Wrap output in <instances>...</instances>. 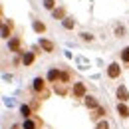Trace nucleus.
<instances>
[{
	"label": "nucleus",
	"instance_id": "nucleus-1",
	"mask_svg": "<svg viewBox=\"0 0 129 129\" xmlns=\"http://www.w3.org/2000/svg\"><path fill=\"white\" fill-rule=\"evenodd\" d=\"M34 91H36V93H42V95H48L46 80H44V78H36V80H34Z\"/></svg>",
	"mask_w": 129,
	"mask_h": 129
},
{
	"label": "nucleus",
	"instance_id": "nucleus-2",
	"mask_svg": "<svg viewBox=\"0 0 129 129\" xmlns=\"http://www.w3.org/2000/svg\"><path fill=\"white\" fill-rule=\"evenodd\" d=\"M107 76H109L111 80H117V78L121 76V66L117 64V62L109 64V66H107Z\"/></svg>",
	"mask_w": 129,
	"mask_h": 129
},
{
	"label": "nucleus",
	"instance_id": "nucleus-3",
	"mask_svg": "<svg viewBox=\"0 0 129 129\" xmlns=\"http://www.w3.org/2000/svg\"><path fill=\"white\" fill-rule=\"evenodd\" d=\"M12 28H14L12 20H4V22H2V30H0V32H2V38H4V40H8V38H10Z\"/></svg>",
	"mask_w": 129,
	"mask_h": 129
},
{
	"label": "nucleus",
	"instance_id": "nucleus-4",
	"mask_svg": "<svg viewBox=\"0 0 129 129\" xmlns=\"http://www.w3.org/2000/svg\"><path fill=\"white\" fill-rule=\"evenodd\" d=\"M8 50L10 52H22V40L20 38H10V42H8Z\"/></svg>",
	"mask_w": 129,
	"mask_h": 129
},
{
	"label": "nucleus",
	"instance_id": "nucleus-5",
	"mask_svg": "<svg viewBox=\"0 0 129 129\" xmlns=\"http://www.w3.org/2000/svg\"><path fill=\"white\" fill-rule=\"evenodd\" d=\"M74 95H76V97H85V95H87V93H85V85H83L81 81L74 83Z\"/></svg>",
	"mask_w": 129,
	"mask_h": 129
},
{
	"label": "nucleus",
	"instance_id": "nucleus-6",
	"mask_svg": "<svg viewBox=\"0 0 129 129\" xmlns=\"http://www.w3.org/2000/svg\"><path fill=\"white\" fill-rule=\"evenodd\" d=\"M117 97H119V101H123V103L129 99V91H127L125 85H119V87H117Z\"/></svg>",
	"mask_w": 129,
	"mask_h": 129
},
{
	"label": "nucleus",
	"instance_id": "nucleus-7",
	"mask_svg": "<svg viewBox=\"0 0 129 129\" xmlns=\"http://www.w3.org/2000/svg\"><path fill=\"white\" fill-rule=\"evenodd\" d=\"M40 46H42L44 52H54V50H56L54 42H52V40H46V38H42V40H40Z\"/></svg>",
	"mask_w": 129,
	"mask_h": 129
},
{
	"label": "nucleus",
	"instance_id": "nucleus-8",
	"mask_svg": "<svg viewBox=\"0 0 129 129\" xmlns=\"http://www.w3.org/2000/svg\"><path fill=\"white\" fill-rule=\"evenodd\" d=\"M34 60H36V54H34V52H26V54L22 56V64L24 66H32Z\"/></svg>",
	"mask_w": 129,
	"mask_h": 129
},
{
	"label": "nucleus",
	"instance_id": "nucleus-9",
	"mask_svg": "<svg viewBox=\"0 0 129 129\" xmlns=\"http://www.w3.org/2000/svg\"><path fill=\"white\" fill-rule=\"evenodd\" d=\"M60 78H62V72H60V70H56V68H54V70H50V72H48V80H50V81L58 83V80H60Z\"/></svg>",
	"mask_w": 129,
	"mask_h": 129
},
{
	"label": "nucleus",
	"instance_id": "nucleus-10",
	"mask_svg": "<svg viewBox=\"0 0 129 129\" xmlns=\"http://www.w3.org/2000/svg\"><path fill=\"white\" fill-rule=\"evenodd\" d=\"M32 28H34V32H36V34H44V32H46V24L40 22V20H34Z\"/></svg>",
	"mask_w": 129,
	"mask_h": 129
},
{
	"label": "nucleus",
	"instance_id": "nucleus-11",
	"mask_svg": "<svg viewBox=\"0 0 129 129\" xmlns=\"http://www.w3.org/2000/svg\"><path fill=\"white\" fill-rule=\"evenodd\" d=\"M117 113H119L121 117H129V107L123 103V101H119V105H117Z\"/></svg>",
	"mask_w": 129,
	"mask_h": 129
},
{
	"label": "nucleus",
	"instance_id": "nucleus-12",
	"mask_svg": "<svg viewBox=\"0 0 129 129\" xmlns=\"http://www.w3.org/2000/svg\"><path fill=\"white\" fill-rule=\"evenodd\" d=\"M52 16L56 18V20H64L66 16V8H56V10H52Z\"/></svg>",
	"mask_w": 129,
	"mask_h": 129
},
{
	"label": "nucleus",
	"instance_id": "nucleus-13",
	"mask_svg": "<svg viewBox=\"0 0 129 129\" xmlns=\"http://www.w3.org/2000/svg\"><path fill=\"white\" fill-rule=\"evenodd\" d=\"M83 101H85V105L91 107V109H97V107H99L97 101H95V97H91V95H85V97H83Z\"/></svg>",
	"mask_w": 129,
	"mask_h": 129
},
{
	"label": "nucleus",
	"instance_id": "nucleus-14",
	"mask_svg": "<svg viewBox=\"0 0 129 129\" xmlns=\"http://www.w3.org/2000/svg\"><path fill=\"white\" fill-rule=\"evenodd\" d=\"M113 34H115V38H123V36L127 34V30H125V26L117 24V26H115V30H113Z\"/></svg>",
	"mask_w": 129,
	"mask_h": 129
},
{
	"label": "nucleus",
	"instance_id": "nucleus-15",
	"mask_svg": "<svg viewBox=\"0 0 129 129\" xmlns=\"http://www.w3.org/2000/svg\"><path fill=\"white\" fill-rule=\"evenodd\" d=\"M62 24H64L66 30H74V26H76V20H74V18H64V20H62Z\"/></svg>",
	"mask_w": 129,
	"mask_h": 129
},
{
	"label": "nucleus",
	"instance_id": "nucleus-16",
	"mask_svg": "<svg viewBox=\"0 0 129 129\" xmlns=\"http://www.w3.org/2000/svg\"><path fill=\"white\" fill-rule=\"evenodd\" d=\"M20 113H22V115L28 119V117L32 115V107H30V105H22V107H20Z\"/></svg>",
	"mask_w": 129,
	"mask_h": 129
},
{
	"label": "nucleus",
	"instance_id": "nucleus-17",
	"mask_svg": "<svg viewBox=\"0 0 129 129\" xmlns=\"http://www.w3.org/2000/svg\"><path fill=\"white\" fill-rule=\"evenodd\" d=\"M121 62L129 64V46H127V48H123V50H121Z\"/></svg>",
	"mask_w": 129,
	"mask_h": 129
},
{
	"label": "nucleus",
	"instance_id": "nucleus-18",
	"mask_svg": "<svg viewBox=\"0 0 129 129\" xmlns=\"http://www.w3.org/2000/svg\"><path fill=\"white\" fill-rule=\"evenodd\" d=\"M44 8L46 10H56V0H44Z\"/></svg>",
	"mask_w": 129,
	"mask_h": 129
},
{
	"label": "nucleus",
	"instance_id": "nucleus-19",
	"mask_svg": "<svg viewBox=\"0 0 129 129\" xmlns=\"http://www.w3.org/2000/svg\"><path fill=\"white\" fill-rule=\"evenodd\" d=\"M56 91H58L60 95H66V93H68V89H66V87H64V83H62V81H60V85L56 83Z\"/></svg>",
	"mask_w": 129,
	"mask_h": 129
},
{
	"label": "nucleus",
	"instance_id": "nucleus-20",
	"mask_svg": "<svg viewBox=\"0 0 129 129\" xmlns=\"http://www.w3.org/2000/svg\"><path fill=\"white\" fill-rule=\"evenodd\" d=\"M81 40H85V42H93V34H89V32H81Z\"/></svg>",
	"mask_w": 129,
	"mask_h": 129
},
{
	"label": "nucleus",
	"instance_id": "nucleus-21",
	"mask_svg": "<svg viewBox=\"0 0 129 129\" xmlns=\"http://www.w3.org/2000/svg\"><path fill=\"white\" fill-rule=\"evenodd\" d=\"M24 129H36V121H32V119H26V121H24Z\"/></svg>",
	"mask_w": 129,
	"mask_h": 129
},
{
	"label": "nucleus",
	"instance_id": "nucleus-22",
	"mask_svg": "<svg viewBox=\"0 0 129 129\" xmlns=\"http://www.w3.org/2000/svg\"><path fill=\"white\" fill-rule=\"evenodd\" d=\"M95 129H109V123H107V121L103 119V121H99V123L95 125Z\"/></svg>",
	"mask_w": 129,
	"mask_h": 129
},
{
	"label": "nucleus",
	"instance_id": "nucleus-23",
	"mask_svg": "<svg viewBox=\"0 0 129 129\" xmlns=\"http://www.w3.org/2000/svg\"><path fill=\"white\" fill-rule=\"evenodd\" d=\"M60 80H62V83H70V74H68V72H62V78H60Z\"/></svg>",
	"mask_w": 129,
	"mask_h": 129
},
{
	"label": "nucleus",
	"instance_id": "nucleus-24",
	"mask_svg": "<svg viewBox=\"0 0 129 129\" xmlns=\"http://www.w3.org/2000/svg\"><path fill=\"white\" fill-rule=\"evenodd\" d=\"M95 115H97V117H101V115H105V111H103L101 107H97V109H95Z\"/></svg>",
	"mask_w": 129,
	"mask_h": 129
},
{
	"label": "nucleus",
	"instance_id": "nucleus-25",
	"mask_svg": "<svg viewBox=\"0 0 129 129\" xmlns=\"http://www.w3.org/2000/svg\"><path fill=\"white\" fill-rule=\"evenodd\" d=\"M12 129H20V125H12Z\"/></svg>",
	"mask_w": 129,
	"mask_h": 129
}]
</instances>
